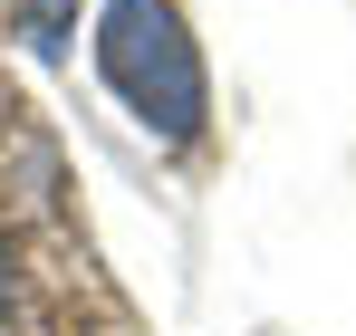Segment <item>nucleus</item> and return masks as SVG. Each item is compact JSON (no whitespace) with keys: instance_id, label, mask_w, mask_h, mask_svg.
I'll return each mask as SVG.
<instances>
[{"instance_id":"f257e3e1","label":"nucleus","mask_w":356,"mask_h":336,"mask_svg":"<svg viewBox=\"0 0 356 336\" xmlns=\"http://www.w3.org/2000/svg\"><path fill=\"white\" fill-rule=\"evenodd\" d=\"M97 77L164 154L202 144L212 125V67L193 49L174 0H97Z\"/></svg>"},{"instance_id":"f03ea898","label":"nucleus","mask_w":356,"mask_h":336,"mask_svg":"<svg viewBox=\"0 0 356 336\" xmlns=\"http://www.w3.org/2000/svg\"><path fill=\"white\" fill-rule=\"evenodd\" d=\"M58 29H67V0H29V49L58 58Z\"/></svg>"}]
</instances>
